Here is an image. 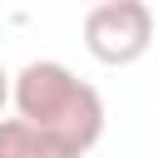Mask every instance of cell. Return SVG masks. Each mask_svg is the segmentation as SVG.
<instances>
[{
	"label": "cell",
	"mask_w": 158,
	"mask_h": 158,
	"mask_svg": "<svg viewBox=\"0 0 158 158\" xmlns=\"http://www.w3.org/2000/svg\"><path fill=\"white\" fill-rule=\"evenodd\" d=\"M10 99H15L20 118L49 128L54 138L74 143L79 153H89L104 138V99H99V89L84 84L59 59H30L10 84Z\"/></svg>",
	"instance_id": "1"
},
{
	"label": "cell",
	"mask_w": 158,
	"mask_h": 158,
	"mask_svg": "<svg viewBox=\"0 0 158 158\" xmlns=\"http://www.w3.org/2000/svg\"><path fill=\"white\" fill-rule=\"evenodd\" d=\"M84 49L109 64L128 69L153 49V10L143 0H104L84 15Z\"/></svg>",
	"instance_id": "2"
},
{
	"label": "cell",
	"mask_w": 158,
	"mask_h": 158,
	"mask_svg": "<svg viewBox=\"0 0 158 158\" xmlns=\"http://www.w3.org/2000/svg\"><path fill=\"white\" fill-rule=\"evenodd\" d=\"M0 158H84V153L30 118H0Z\"/></svg>",
	"instance_id": "3"
},
{
	"label": "cell",
	"mask_w": 158,
	"mask_h": 158,
	"mask_svg": "<svg viewBox=\"0 0 158 158\" xmlns=\"http://www.w3.org/2000/svg\"><path fill=\"white\" fill-rule=\"evenodd\" d=\"M5 99H10V74L0 69V109H5Z\"/></svg>",
	"instance_id": "4"
},
{
	"label": "cell",
	"mask_w": 158,
	"mask_h": 158,
	"mask_svg": "<svg viewBox=\"0 0 158 158\" xmlns=\"http://www.w3.org/2000/svg\"><path fill=\"white\" fill-rule=\"evenodd\" d=\"M94 5H104V0H94Z\"/></svg>",
	"instance_id": "5"
}]
</instances>
